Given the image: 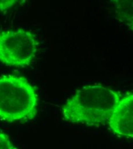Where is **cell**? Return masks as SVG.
<instances>
[{"instance_id": "1", "label": "cell", "mask_w": 133, "mask_h": 149, "mask_svg": "<svg viewBox=\"0 0 133 149\" xmlns=\"http://www.w3.org/2000/svg\"><path fill=\"white\" fill-rule=\"evenodd\" d=\"M119 99L118 93L102 84L86 86L63 106V116L70 123L99 126L107 122Z\"/></svg>"}, {"instance_id": "2", "label": "cell", "mask_w": 133, "mask_h": 149, "mask_svg": "<svg viewBox=\"0 0 133 149\" xmlns=\"http://www.w3.org/2000/svg\"><path fill=\"white\" fill-rule=\"evenodd\" d=\"M38 96L35 87L24 77L8 75L0 78V120L24 123L38 113Z\"/></svg>"}, {"instance_id": "3", "label": "cell", "mask_w": 133, "mask_h": 149, "mask_svg": "<svg viewBox=\"0 0 133 149\" xmlns=\"http://www.w3.org/2000/svg\"><path fill=\"white\" fill-rule=\"evenodd\" d=\"M38 40L30 31L19 29L0 32V63L5 65L25 68L36 57Z\"/></svg>"}, {"instance_id": "4", "label": "cell", "mask_w": 133, "mask_h": 149, "mask_svg": "<svg viewBox=\"0 0 133 149\" xmlns=\"http://www.w3.org/2000/svg\"><path fill=\"white\" fill-rule=\"evenodd\" d=\"M111 131L118 136L133 139V95L120 98L107 121Z\"/></svg>"}, {"instance_id": "5", "label": "cell", "mask_w": 133, "mask_h": 149, "mask_svg": "<svg viewBox=\"0 0 133 149\" xmlns=\"http://www.w3.org/2000/svg\"><path fill=\"white\" fill-rule=\"evenodd\" d=\"M118 18L133 29V0H110Z\"/></svg>"}, {"instance_id": "6", "label": "cell", "mask_w": 133, "mask_h": 149, "mask_svg": "<svg viewBox=\"0 0 133 149\" xmlns=\"http://www.w3.org/2000/svg\"><path fill=\"white\" fill-rule=\"evenodd\" d=\"M16 149L9 136L0 130V149Z\"/></svg>"}, {"instance_id": "7", "label": "cell", "mask_w": 133, "mask_h": 149, "mask_svg": "<svg viewBox=\"0 0 133 149\" xmlns=\"http://www.w3.org/2000/svg\"><path fill=\"white\" fill-rule=\"evenodd\" d=\"M19 0H0V10H5L12 8Z\"/></svg>"}]
</instances>
